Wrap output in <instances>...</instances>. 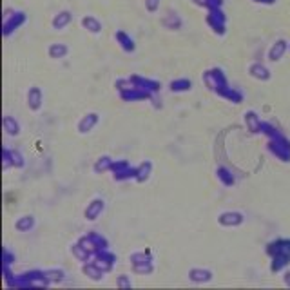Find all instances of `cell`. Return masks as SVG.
Masks as SVG:
<instances>
[{"label":"cell","mask_w":290,"mask_h":290,"mask_svg":"<svg viewBox=\"0 0 290 290\" xmlns=\"http://www.w3.org/2000/svg\"><path fill=\"white\" fill-rule=\"evenodd\" d=\"M225 22H227V18H225L223 11L219 9V7H214V9H209V15H207V24L211 26L216 33L223 35L225 33Z\"/></svg>","instance_id":"6da1fadb"},{"label":"cell","mask_w":290,"mask_h":290,"mask_svg":"<svg viewBox=\"0 0 290 290\" xmlns=\"http://www.w3.org/2000/svg\"><path fill=\"white\" fill-rule=\"evenodd\" d=\"M26 24V13L24 11H17L13 13V15H6L4 18V35L9 36L13 31H17L20 26Z\"/></svg>","instance_id":"7a4b0ae2"},{"label":"cell","mask_w":290,"mask_h":290,"mask_svg":"<svg viewBox=\"0 0 290 290\" xmlns=\"http://www.w3.org/2000/svg\"><path fill=\"white\" fill-rule=\"evenodd\" d=\"M71 22H72V15H71V13H69V11H60L55 18H53V29H56V31H62V29L67 28V26H69Z\"/></svg>","instance_id":"3957f363"},{"label":"cell","mask_w":290,"mask_h":290,"mask_svg":"<svg viewBox=\"0 0 290 290\" xmlns=\"http://www.w3.org/2000/svg\"><path fill=\"white\" fill-rule=\"evenodd\" d=\"M102 211H104V200H95L91 201L89 207L85 209V219H96V218L100 216Z\"/></svg>","instance_id":"277c9868"},{"label":"cell","mask_w":290,"mask_h":290,"mask_svg":"<svg viewBox=\"0 0 290 290\" xmlns=\"http://www.w3.org/2000/svg\"><path fill=\"white\" fill-rule=\"evenodd\" d=\"M82 26L93 35H98L102 31V22L96 17H93V15H87V17L82 18Z\"/></svg>","instance_id":"5b68a950"},{"label":"cell","mask_w":290,"mask_h":290,"mask_svg":"<svg viewBox=\"0 0 290 290\" xmlns=\"http://www.w3.org/2000/svg\"><path fill=\"white\" fill-rule=\"evenodd\" d=\"M114 36H116V40L120 42V45H122V49H123V51H127V53L134 51V40L131 38V36H129V35L125 33V31H118V33L114 35Z\"/></svg>","instance_id":"8992f818"},{"label":"cell","mask_w":290,"mask_h":290,"mask_svg":"<svg viewBox=\"0 0 290 290\" xmlns=\"http://www.w3.org/2000/svg\"><path fill=\"white\" fill-rule=\"evenodd\" d=\"M96 123H98V114H87V118H84L82 122H80L78 129H80V133H89L91 129L95 127Z\"/></svg>","instance_id":"52a82bcc"},{"label":"cell","mask_w":290,"mask_h":290,"mask_svg":"<svg viewBox=\"0 0 290 290\" xmlns=\"http://www.w3.org/2000/svg\"><path fill=\"white\" fill-rule=\"evenodd\" d=\"M47 53H49L51 58H64L69 53V47L66 44H51Z\"/></svg>","instance_id":"ba28073f"},{"label":"cell","mask_w":290,"mask_h":290,"mask_svg":"<svg viewBox=\"0 0 290 290\" xmlns=\"http://www.w3.org/2000/svg\"><path fill=\"white\" fill-rule=\"evenodd\" d=\"M28 100H29V106L31 109H38L40 104H42V93H40L38 87H33V89L28 93Z\"/></svg>","instance_id":"9c48e42d"},{"label":"cell","mask_w":290,"mask_h":290,"mask_svg":"<svg viewBox=\"0 0 290 290\" xmlns=\"http://www.w3.org/2000/svg\"><path fill=\"white\" fill-rule=\"evenodd\" d=\"M285 49H287V42H285V40L276 42V45L270 49V60H279V56L283 55Z\"/></svg>","instance_id":"30bf717a"},{"label":"cell","mask_w":290,"mask_h":290,"mask_svg":"<svg viewBox=\"0 0 290 290\" xmlns=\"http://www.w3.org/2000/svg\"><path fill=\"white\" fill-rule=\"evenodd\" d=\"M212 276H211V272L209 270H200V268H194V270H190V279L192 281H209Z\"/></svg>","instance_id":"8fae6325"},{"label":"cell","mask_w":290,"mask_h":290,"mask_svg":"<svg viewBox=\"0 0 290 290\" xmlns=\"http://www.w3.org/2000/svg\"><path fill=\"white\" fill-rule=\"evenodd\" d=\"M4 129H6L9 134H18V133H20V129H18V123L13 122L11 116H6V118H4Z\"/></svg>","instance_id":"7c38bea8"},{"label":"cell","mask_w":290,"mask_h":290,"mask_svg":"<svg viewBox=\"0 0 290 290\" xmlns=\"http://www.w3.org/2000/svg\"><path fill=\"white\" fill-rule=\"evenodd\" d=\"M149 171H151V163H144L140 169H136V176L134 178L138 180V181H144L149 176Z\"/></svg>","instance_id":"4fadbf2b"},{"label":"cell","mask_w":290,"mask_h":290,"mask_svg":"<svg viewBox=\"0 0 290 290\" xmlns=\"http://www.w3.org/2000/svg\"><path fill=\"white\" fill-rule=\"evenodd\" d=\"M198 6L209 7V9H214V7H221L223 0H194Z\"/></svg>","instance_id":"5bb4252c"},{"label":"cell","mask_w":290,"mask_h":290,"mask_svg":"<svg viewBox=\"0 0 290 290\" xmlns=\"http://www.w3.org/2000/svg\"><path fill=\"white\" fill-rule=\"evenodd\" d=\"M31 227H33V218L31 216H24L20 221H17V229L22 230V232L24 230H29Z\"/></svg>","instance_id":"9a60e30c"},{"label":"cell","mask_w":290,"mask_h":290,"mask_svg":"<svg viewBox=\"0 0 290 290\" xmlns=\"http://www.w3.org/2000/svg\"><path fill=\"white\" fill-rule=\"evenodd\" d=\"M218 173H219V174H218V178L221 180V181H223L225 185H232V183H234V178L230 176L229 171H227V169H219Z\"/></svg>","instance_id":"2e32d148"},{"label":"cell","mask_w":290,"mask_h":290,"mask_svg":"<svg viewBox=\"0 0 290 290\" xmlns=\"http://www.w3.org/2000/svg\"><path fill=\"white\" fill-rule=\"evenodd\" d=\"M173 91H185V89H190V82L189 80H176L171 84Z\"/></svg>","instance_id":"e0dca14e"},{"label":"cell","mask_w":290,"mask_h":290,"mask_svg":"<svg viewBox=\"0 0 290 290\" xmlns=\"http://www.w3.org/2000/svg\"><path fill=\"white\" fill-rule=\"evenodd\" d=\"M160 2H162V0H145V7H147V11L156 13L158 7H160Z\"/></svg>","instance_id":"ac0fdd59"},{"label":"cell","mask_w":290,"mask_h":290,"mask_svg":"<svg viewBox=\"0 0 290 290\" xmlns=\"http://www.w3.org/2000/svg\"><path fill=\"white\" fill-rule=\"evenodd\" d=\"M109 167H112V163H111V160L109 158H102L100 162L96 163V171H106V169H109Z\"/></svg>","instance_id":"d6986e66"},{"label":"cell","mask_w":290,"mask_h":290,"mask_svg":"<svg viewBox=\"0 0 290 290\" xmlns=\"http://www.w3.org/2000/svg\"><path fill=\"white\" fill-rule=\"evenodd\" d=\"M252 69H254V71H257V72H254L256 76H263V78L267 76V69H265V67H261V66H252Z\"/></svg>","instance_id":"ffe728a7"},{"label":"cell","mask_w":290,"mask_h":290,"mask_svg":"<svg viewBox=\"0 0 290 290\" xmlns=\"http://www.w3.org/2000/svg\"><path fill=\"white\" fill-rule=\"evenodd\" d=\"M254 2H261V4H274L276 0H254Z\"/></svg>","instance_id":"44dd1931"}]
</instances>
